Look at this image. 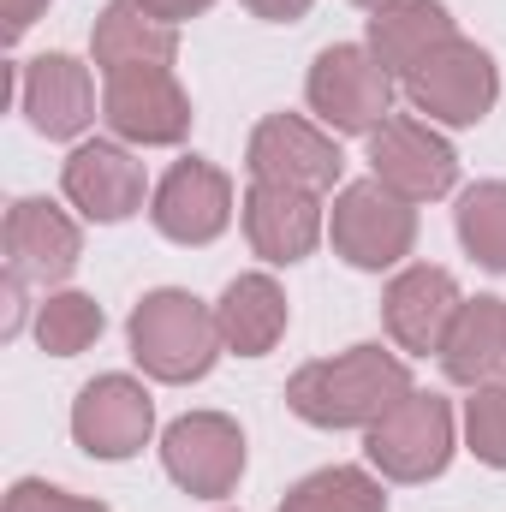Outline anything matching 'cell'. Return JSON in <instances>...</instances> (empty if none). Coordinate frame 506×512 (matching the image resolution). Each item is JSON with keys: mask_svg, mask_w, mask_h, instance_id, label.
Wrapping results in <instances>:
<instances>
[{"mask_svg": "<svg viewBox=\"0 0 506 512\" xmlns=\"http://www.w3.org/2000/svg\"><path fill=\"white\" fill-rule=\"evenodd\" d=\"M78 256H84V233H78V221L60 203L18 197L6 209V274L60 292V280H72Z\"/></svg>", "mask_w": 506, "mask_h": 512, "instance_id": "15", "label": "cell"}, {"mask_svg": "<svg viewBox=\"0 0 506 512\" xmlns=\"http://www.w3.org/2000/svg\"><path fill=\"white\" fill-rule=\"evenodd\" d=\"M0 512H108L102 501H90V495H72V489H60V483H42V477H18L12 489H6V507Z\"/></svg>", "mask_w": 506, "mask_h": 512, "instance_id": "26", "label": "cell"}, {"mask_svg": "<svg viewBox=\"0 0 506 512\" xmlns=\"http://www.w3.org/2000/svg\"><path fill=\"white\" fill-rule=\"evenodd\" d=\"M328 239L352 268L381 274L399 268L417 245V203H405L399 191H387L381 179H358L334 191V215H328Z\"/></svg>", "mask_w": 506, "mask_h": 512, "instance_id": "5", "label": "cell"}, {"mask_svg": "<svg viewBox=\"0 0 506 512\" xmlns=\"http://www.w3.org/2000/svg\"><path fill=\"white\" fill-rule=\"evenodd\" d=\"M18 108H24L30 131H42L54 143L84 137L96 120V78L72 54H36L18 66Z\"/></svg>", "mask_w": 506, "mask_h": 512, "instance_id": "16", "label": "cell"}, {"mask_svg": "<svg viewBox=\"0 0 506 512\" xmlns=\"http://www.w3.org/2000/svg\"><path fill=\"white\" fill-rule=\"evenodd\" d=\"M352 6H364V12H381V6H393V0H352Z\"/></svg>", "mask_w": 506, "mask_h": 512, "instance_id": "31", "label": "cell"}, {"mask_svg": "<svg viewBox=\"0 0 506 512\" xmlns=\"http://www.w3.org/2000/svg\"><path fill=\"white\" fill-rule=\"evenodd\" d=\"M453 36H459V30H453V12H447L441 0H393V6L370 12L364 48L376 54L393 78H405L417 60H429V54H435L441 42H453Z\"/></svg>", "mask_w": 506, "mask_h": 512, "instance_id": "21", "label": "cell"}, {"mask_svg": "<svg viewBox=\"0 0 506 512\" xmlns=\"http://www.w3.org/2000/svg\"><path fill=\"white\" fill-rule=\"evenodd\" d=\"M60 185H66V203H72L84 221H102V227L131 221V215L143 209V191H149L143 161L131 155L120 137H90V143H78V149L66 155Z\"/></svg>", "mask_w": 506, "mask_h": 512, "instance_id": "14", "label": "cell"}, {"mask_svg": "<svg viewBox=\"0 0 506 512\" xmlns=\"http://www.w3.org/2000/svg\"><path fill=\"white\" fill-rule=\"evenodd\" d=\"M239 215H245L251 251L262 256V262H274V268L304 262V256L322 245V233H328L322 197H316V191H292V185H262V179H251Z\"/></svg>", "mask_w": 506, "mask_h": 512, "instance_id": "17", "label": "cell"}, {"mask_svg": "<svg viewBox=\"0 0 506 512\" xmlns=\"http://www.w3.org/2000/svg\"><path fill=\"white\" fill-rule=\"evenodd\" d=\"M411 387H417L411 382V364L399 352H387V346H352V352L304 364L286 382V405L310 429H376Z\"/></svg>", "mask_w": 506, "mask_h": 512, "instance_id": "1", "label": "cell"}, {"mask_svg": "<svg viewBox=\"0 0 506 512\" xmlns=\"http://www.w3.org/2000/svg\"><path fill=\"white\" fill-rule=\"evenodd\" d=\"M405 102L429 120V126H477L489 120V108L501 102V66L489 48L453 36L441 42L429 60H417L405 78Z\"/></svg>", "mask_w": 506, "mask_h": 512, "instance_id": "4", "label": "cell"}, {"mask_svg": "<svg viewBox=\"0 0 506 512\" xmlns=\"http://www.w3.org/2000/svg\"><path fill=\"white\" fill-rule=\"evenodd\" d=\"M24 310H30V280L6 274V340H18V334H24Z\"/></svg>", "mask_w": 506, "mask_h": 512, "instance_id": "27", "label": "cell"}, {"mask_svg": "<svg viewBox=\"0 0 506 512\" xmlns=\"http://www.w3.org/2000/svg\"><path fill=\"white\" fill-rule=\"evenodd\" d=\"M90 54L108 72H126V66H173L179 60V24L155 18L143 0H108L96 30H90Z\"/></svg>", "mask_w": 506, "mask_h": 512, "instance_id": "18", "label": "cell"}, {"mask_svg": "<svg viewBox=\"0 0 506 512\" xmlns=\"http://www.w3.org/2000/svg\"><path fill=\"white\" fill-rule=\"evenodd\" d=\"M149 221L173 245H215L233 227V179L215 161L185 155L161 173V185L149 197Z\"/></svg>", "mask_w": 506, "mask_h": 512, "instance_id": "11", "label": "cell"}, {"mask_svg": "<svg viewBox=\"0 0 506 512\" xmlns=\"http://www.w3.org/2000/svg\"><path fill=\"white\" fill-rule=\"evenodd\" d=\"M161 471L197 495V501H221L239 489L245 477V429L227 411H185L179 423H167L161 435Z\"/></svg>", "mask_w": 506, "mask_h": 512, "instance_id": "8", "label": "cell"}, {"mask_svg": "<svg viewBox=\"0 0 506 512\" xmlns=\"http://www.w3.org/2000/svg\"><path fill=\"white\" fill-rule=\"evenodd\" d=\"M280 512H387V489L364 465H328L292 483Z\"/></svg>", "mask_w": 506, "mask_h": 512, "instance_id": "22", "label": "cell"}, {"mask_svg": "<svg viewBox=\"0 0 506 512\" xmlns=\"http://www.w3.org/2000/svg\"><path fill=\"white\" fill-rule=\"evenodd\" d=\"M102 328H108V316H102V304H96L90 292H48V298L36 304V346H42L48 358H78V352H90V346L102 340Z\"/></svg>", "mask_w": 506, "mask_h": 512, "instance_id": "23", "label": "cell"}, {"mask_svg": "<svg viewBox=\"0 0 506 512\" xmlns=\"http://www.w3.org/2000/svg\"><path fill=\"white\" fill-rule=\"evenodd\" d=\"M256 18H268V24H292V18H304L316 0H245Z\"/></svg>", "mask_w": 506, "mask_h": 512, "instance_id": "29", "label": "cell"}, {"mask_svg": "<svg viewBox=\"0 0 506 512\" xmlns=\"http://www.w3.org/2000/svg\"><path fill=\"white\" fill-rule=\"evenodd\" d=\"M42 12H48V0H6V42H18Z\"/></svg>", "mask_w": 506, "mask_h": 512, "instance_id": "28", "label": "cell"}, {"mask_svg": "<svg viewBox=\"0 0 506 512\" xmlns=\"http://www.w3.org/2000/svg\"><path fill=\"white\" fill-rule=\"evenodd\" d=\"M459 304H465V292H459V280H453L447 268L411 262V268H399V274L387 280V292H381V322H387V334H393V346H399L405 358H429V352L441 358Z\"/></svg>", "mask_w": 506, "mask_h": 512, "instance_id": "13", "label": "cell"}, {"mask_svg": "<svg viewBox=\"0 0 506 512\" xmlns=\"http://www.w3.org/2000/svg\"><path fill=\"white\" fill-rule=\"evenodd\" d=\"M441 370L459 387H489L506 382V298H465L447 346H441Z\"/></svg>", "mask_w": 506, "mask_h": 512, "instance_id": "19", "label": "cell"}, {"mask_svg": "<svg viewBox=\"0 0 506 512\" xmlns=\"http://www.w3.org/2000/svg\"><path fill=\"white\" fill-rule=\"evenodd\" d=\"M370 179L399 191L405 203H435L459 185V155L441 131L417 114H387L370 131Z\"/></svg>", "mask_w": 506, "mask_h": 512, "instance_id": "10", "label": "cell"}, {"mask_svg": "<svg viewBox=\"0 0 506 512\" xmlns=\"http://www.w3.org/2000/svg\"><path fill=\"white\" fill-rule=\"evenodd\" d=\"M453 227H459V245L477 256L483 268L506 274V179H483L459 197L453 209Z\"/></svg>", "mask_w": 506, "mask_h": 512, "instance_id": "24", "label": "cell"}, {"mask_svg": "<svg viewBox=\"0 0 506 512\" xmlns=\"http://www.w3.org/2000/svg\"><path fill=\"white\" fill-rule=\"evenodd\" d=\"M465 447L506 471V382H489V387H471L465 399Z\"/></svg>", "mask_w": 506, "mask_h": 512, "instance_id": "25", "label": "cell"}, {"mask_svg": "<svg viewBox=\"0 0 506 512\" xmlns=\"http://www.w3.org/2000/svg\"><path fill=\"white\" fill-rule=\"evenodd\" d=\"M155 435V399L137 376H96L78 387L72 399V441L90 459L120 465L131 453H143Z\"/></svg>", "mask_w": 506, "mask_h": 512, "instance_id": "12", "label": "cell"}, {"mask_svg": "<svg viewBox=\"0 0 506 512\" xmlns=\"http://www.w3.org/2000/svg\"><path fill=\"white\" fill-rule=\"evenodd\" d=\"M102 120L120 143L173 149L191 137V96L173 66H126L102 78Z\"/></svg>", "mask_w": 506, "mask_h": 512, "instance_id": "7", "label": "cell"}, {"mask_svg": "<svg viewBox=\"0 0 506 512\" xmlns=\"http://www.w3.org/2000/svg\"><path fill=\"white\" fill-rule=\"evenodd\" d=\"M286 316H292V310H286V292H280L274 274H239V280H227V292H221V304H215L221 346L239 352V358L274 352L280 334H286Z\"/></svg>", "mask_w": 506, "mask_h": 512, "instance_id": "20", "label": "cell"}, {"mask_svg": "<svg viewBox=\"0 0 506 512\" xmlns=\"http://www.w3.org/2000/svg\"><path fill=\"white\" fill-rule=\"evenodd\" d=\"M155 18H167V24H185V18H197V12H209L215 0H143Z\"/></svg>", "mask_w": 506, "mask_h": 512, "instance_id": "30", "label": "cell"}, {"mask_svg": "<svg viewBox=\"0 0 506 512\" xmlns=\"http://www.w3.org/2000/svg\"><path fill=\"white\" fill-rule=\"evenodd\" d=\"M126 340H131V358L149 382H167V387H185V382H203L215 370V358L227 352L221 346V322H215V304L191 298L185 286H155L137 298L126 322Z\"/></svg>", "mask_w": 506, "mask_h": 512, "instance_id": "2", "label": "cell"}, {"mask_svg": "<svg viewBox=\"0 0 506 512\" xmlns=\"http://www.w3.org/2000/svg\"><path fill=\"white\" fill-rule=\"evenodd\" d=\"M245 167L262 185H292V191L328 197L346 173V155L328 126H316L304 114H268L245 143Z\"/></svg>", "mask_w": 506, "mask_h": 512, "instance_id": "9", "label": "cell"}, {"mask_svg": "<svg viewBox=\"0 0 506 512\" xmlns=\"http://www.w3.org/2000/svg\"><path fill=\"white\" fill-rule=\"evenodd\" d=\"M393 72L381 66L364 42H334L316 54L304 78V102L334 137H370L393 114Z\"/></svg>", "mask_w": 506, "mask_h": 512, "instance_id": "3", "label": "cell"}, {"mask_svg": "<svg viewBox=\"0 0 506 512\" xmlns=\"http://www.w3.org/2000/svg\"><path fill=\"white\" fill-rule=\"evenodd\" d=\"M364 453L387 483H429L453 459V405L441 393L411 387L376 429H364Z\"/></svg>", "mask_w": 506, "mask_h": 512, "instance_id": "6", "label": "cell"}]
</instances>
